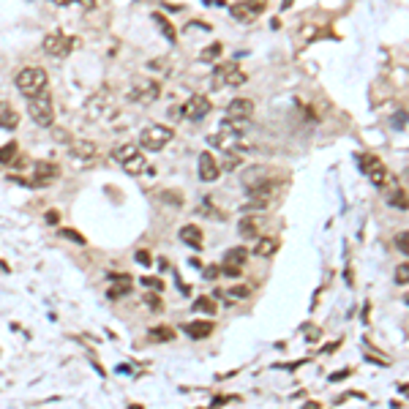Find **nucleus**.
<instances>
[{
    "instance_id": "5701e85b",
    "label": "nucleus",
    "mask_w": 409,
    "mask_h": 409,
    "mask_svg": "<svg viewBox=\"0 0 409 409\" xmlns=\"http://www.w3.org/2000/svg\"><path fill=\"white\" fill-rule=\"evenodd\" d=\"M153 19H156V25L161 28V33H164V39H167V42H175V39H178V33H175V28L170 25V19H164V17H158V14H156Z\"/></svg>"
},
{
    "instance_id": "b1692460",
    "label": "nucleus",
    "mask_w": 409,
    "mask_h": 409,
    "mask_svg": "<svg viewBox=\"0 0 409 409\" xmlns=\"http://www.w3.org/2000/svg\"><path fill=\"white\" fill-rule=\"evenodd\" d=\"M150 338H153V341H172L175 333H172L167 325H161V327H150Z\"/></svg>"
},
{
    "instance_id": "412c9836",
    "label": "nucleus",
    "mask_w": 409,
    "mask_h": 409,
    "mask_svg": "<svg viewBox=\"0 0 409 409\" xmlns=\"http://www.w3.org/2000/svg\"><path fill=\"white\" fill-rule=\"evenodd\" d=\"M71 153L80 158H93L96 156V145L93 142H71Z\"/></svg>"
},
{
    "instance_id": "6e6552de",
    "label": "nucleus",
    "mask_w": 409,
    "mask_h": 409,
    "mask_svg": "<svg viewBox=\"0 0 409 409\" xmlns=\"http://www.w3.org/2000/svg\"><path fill=\"white\" fill-rule=\"evenodd\" d=\"M251 115H254V101H251V98H235V101H229L227 120H240V123H246Z\"/></svg>"
},
{
    "instance_id": "4be33fe9",
    "label": "nucleus",
    "mask_w": 409,
    "mask_h": 409,
    "mask_svg": "<svg viewBox=\"0 0 409 409\" xmlns=\"http://www.w3.org/2000/svg\"><path fill=\"white\" fill-rule=\"evenodd\" d=\"M275 248H278V240L275 237H262L254 251H257V257H271V254H275Z\"/></svg>"
},
{
    "instance_id": "ddd939ff",
    "label": "nucleus",
    "mask_w": 409,
    "mask_h": 409,
    "mask_svg": "<svg viewBox=\"0 0 409 409\" xmlns=\"http://www.w3.org/2000/svg\"><path fill=\"white\" fill-rule=\"evenodd\" d=\"M181 240L188 243L191 248H202V246H205V235H202V229L197 227V224H185V227L181 229Z\"/></svg>"
},
{
    "instance_id": "a878e982",
    "label": "nucleus",
    "mask_w": 409,
    "mask_h": 409,
    "mask_svg": "<svg viewBox=\"0 0 409 409\" xmlns=\"http://www.w3.org/2000/svg\"><path fill=\"white\" fill-rule=\"evenodd\" d=\"M240 235H243V237H257V221H254V219L240 221Z\"/></svg>"
},
{
    "instance_id": "2f4dec72",
    "label": "nucleus",
    "mask_w": 409,
    "mask_h": 409,
    "mask_svg": "<svg viewBox=\"0 0 409 409\" xmlns=\"http://www.w3.org/2000/svg\"><path fill=\"white\" fill-rule=\"evenodd\" d=\"M396 246L401 248V254H407V251H409V246H407V232H401V235L396 237Z\"/></svg>"
},
{
    "instance_id": "bb28decb",
    "label": "nucleus",
    "mask_w": 409,
    "mask_h": 409,
    "mask_svg": "<svg viewBox=\"0 0 409 409\" xmlns=\"http://www.w3.org/2000/svg\"><path fill=\"white\" fill-rule=\"evenodd\" d=\"M194 309H197V311H205V314H216V306H213L210 298H199V300L194 303Z\"/></svg>"
},
{
    "instance_id": "cd10ccee",
    "label": "nucleus",
    "mask_w": 409,
    "mask_h": 409,
    "mask_svg": "<svg viewBox=\"0 0 409 409\" xmlns=\"http://www.w3.org/2000/svg\"><path fill=\"white\" fill-rule=\"evenodd\" d=\"M219 55H221V44L216 42V44H210L208 49H205V52H202V60H216Z\"/></svg>"
},
{
    "instance_id": "f8f14e48",
    "label": "nucleus",
    "mask_w": 409,
    "mask_h": 409,
    "mask_svg": "<svg viewBox=\"0 0 409 409\" xmlns=\"http://www.w3.org/2000/svg\"><path fill=\"white\" fill-rule=\"evenodd\" d=\"M199 178L205 183L219 181V164H216V158L210 153H202L199 156Z\"/></svg>"
},
{
    "instance_id": "393cba45",
    "label": "nucleus",
    "mask_w": 409,
    "mask_h": 409,
    "mask_svg": "<svg viewBox=\"0 0 409 409\" xmlns=\"http://www.w3.org/2000/svg\"><path fill=\"white\" fill-rule=\"evenodd\" d=\"M17 158V142H8L0 147V164H11Z\"/></svg>"
},
{
    "instance_id": "423d86ee",
    "label": "nucleus",
    "mask_w": 409,
    "mask_h": 409,
    "mask_svg": "<svg viewBox=\"0 0 409 409\" xmlns=\"http://www.w3.org/2000/svg\"><path fill=\"white\" fill-rule=\"evenodd\" d=\"M208 112H210V98H205V96H191L181 109V115H185L188 120H202V118H208Z\"/></svg>"
},
{
    "instance_id": "a211bd4d",
    "label": "nucleus",
    "mask_w": 409,
    "mask_h": 409,
    "mask_svg": "<svg viewBox=\"0 0 409 409\" xmlns=\"http://www.w3.org/2000/svg\"><path fill=\"white\" fill-rule=\"evenodd\" d=\"M388 202L404 210V208H407V191H404V188H399L396 183H390V191H388Z\"/></svg>"
},
{
    "instance_id": "39448f33",
    "label": "nucleus",
    "mask_w": 409,
    "mask_h": 409,
    "mask_svg": "<svg viewBox=\"0 0 409 409\" xmlns=\"http://www.w3.org/2000/svg\"><path fill=\"white\" fill-rule=\"evenodd\" d=\"M74 49V39L66 33H49L44 39V52L52 57H66Z\"/></svg>"
},
{
    "instance_id": "aec40b11",
    "label": "nucleus",
    "mask_w": 409,
    "mask_h": 409,
    "mask_svg": "<svg viewBox=\"0 0 409 409\" xmlns=\"http://www.w3.org/2000/svg\"><path fill=\"white\" fill-rule=\"evenodd\" d=\"M136 153H139V150H136L134 142H126V145H120V147L112 153V158H115L118 164H126V161H129L131 156H136Z\"/></svg>"
},
{
    "instance_id": "2eb2a0df",
    "label": "nucleus",
    "mask_w": 409,
    "mask_h": 409,
    "mask_svg": "<svg viewBox=\"0 0 409 409\" xmlns=\"http://www.w3.org/2000/svg\"><path fill=\"white\" fill-rule=\"evenodd\" d=\"M17 126H19V115L8 101H0V129H17Z\"/></svg>"
},
{
    "instance_id": "473e14b6",
    "label": "nucleus",
    "mask_w": 409,
    "mask_h": 409,
    "mask_svg": "<svg viewBox=\"0 0 409 409\" xmlns=\"http://www.w3.org/2000/svg\"><path fill=\"white\" fill-rule=\"evenodd\" d=\"M229 295L232 298H248V287H235V289H229Z\"/></svg>"
},
{
    "instance_id": "f03ea898",
    "label": "nucleus",
    "mask_w": 409,
    "mask_h": 409,
    "mask_svg": "<svg viewBox=\"0 0 409 409\" xmlns=\"http://www.w3.org/2000/svg\"><path fill=\"white\" fill-rule=\"evenodd\" d=\"M28 112H30V118H33L39 126L49 129V126L55 123V104H52V96H49V93H42V96H36V98H28Z\"/></svg>"
},
{
    "instance_id": "1a4fd4ad",
    "label": "nucleus",
    "mask_w": 409,
    "mask_h": 409,
    "mask_svg": "<svg viewBox=\"0 0 409 409\" xmlns=\"http://www.w3.org/2000/svg\"><path fill=\"white\" fill-rule=\"evenodd\" d=\"M246 248H229L227 254H224V265L219 268V271H224L227 275H240V271H243V265H246Z\"/></svg>"
},
{
    "instance_id": "c756f323",
    "label": "nucleus",
    "mask_w": 409,
    "mask_h": 409,
    "mask_svg": "<svg viewBox=\"0 0 409 409\" xmlns=\"http://www.w3.org/2000/svg\"><path fill=\"white\" fill-rule=\"evenodd\" d=\"M142 284H145V287H150V289H158V292L164 289V284H161V278H142Z\"/></svg>"
},
{
    "instance_id": "dca6fc26",
    "label": "nucleus",
    "mask_w": 409,
    "mask_h": 409,
    "mask_svg": "<svg viewBox=\"0 0 409 409\" xmlns=\"http://www.w3.org/2000/svg\"><path fill=\"white\" fill-rule=\"evenodd\" d=\"M185 333L191 338H208L213 333V322H191V325H185Z\"/></svg>"
},
{
    "instance_id": "6ab92c4d",
    "label": "nucleus",
    "mask_w": 409,
    "mask_h": 409,
    "mask_svg": "<svg viewBox=\"0 0 409 409\" xmlns=\"http://www.w3.org/2000/svg\"><path fill=\"white\" fill-rule=\"evenodd\" d=\"M123 170H126L129 175H139V172H145V170H147V161H145V156H142V153H136V156H131V158L123 164Z\"/></svg>"
},
{
    "instance_id": "7c9ffc66",
    "label": "nucleus",
    "mask_w": 409,
    "mask_h": 409,
    "mask_svg": "<svg viewBox=\"0 0 409 409\" xmlns=\"http://www.w3.org/2000/svg\"><path fill=\"white\" fill-rule=\"evenodd\" d=\"M63 235H66V237H71V240H77V246H85V237H82L80 232H74V229H66Z\"/></svg>"
},
{
    "instance_id": "72a5a7b5",
    "label": "nucleus",
    "mask_w": 409,
    "mask_h": 409,
    "mask_svg": "<svg viewBox=\"0 0 409 409\" xmlns=\"http://www.w3.org/2000/svg\"><path fill=\"white\" fill-rule=\"evenodd\" d=\"M136 260H139L142 265H150V254H147V251H136Z\"/></svg>"
},
{
    "instance_id": "7ed1b4c3",
    "label": "nucleus",
    "mask_w": 409,
    "mask_h": 409,
    "mask_svg": "<svg viewBox=\"0 0 409 409\" xmlns=\"http://www.w3.org/2000/svg\"><path fill=\"white\" fill-rule=\"evenodd\" d=\"M172 136L175 134H172L170 126H158V123H156V126H147V129L139 134V145H142L145 150H153V153H156V150L167 147V145L172 142Z\"/></svg>"
},
{
    "instance_id": "f3484780",
    "label": "nucleus",
    "mask_w": 409,
    "mask_h": 409,
    "mask_svg": "<svg viewBox=\"0 0 409 409\" xmlns=\"http://www.w3.org/2000/svg\"><path fill=\"white\" fill-rule=\"evenodd\" d=\"M131 275H118L115 278V284H112V289H109V298H120V295H126V292H131Z\"/></svg>"
},
{
    "instance_id": "f704fd0d",
    "label": "nucleus",
    "mask_w": 409,
    "mask_h": 409,
    "mask_svg": "<svg viewBox=\"0 0 409 409\" xmlns=\"http://www.w3.org/2000/svg\"><path fill=\"white\" fill-rule=\"evenodd\" d=\"M407 265H401V268H399V281H401V284H407Z\"/></svg>"
},
{
    "instance_id": "f257e3e1",
    "label": "nucleus",
    "mask_w": 409,
    "mask_h": 409,
    "mask_svg": "<svg viewBox=\"0 0 409 409\" xmlns=\"http://www.w3.org/2000/svg\"><path fill=\"white\" fill-rule=\"evenodd\" d=\"M46 71L39 66H25L19 74H17V91L22 93L25 98H36L46 93Z\"/></svg>"
},
{
    "instance_id": "9b49d317",
    "label": "nucleus",
    "mask_w": 409,
    "mask_h": 409,
    "mask_svg": "<svg viewBox=\"0 0 409 409\" xmlns=\"http://www.w3.org/2000/svg\"><path fill=\"white\" fill-rule=\"evenodd\" d=\"M219 80L224 85H232V88H240L246 82V71L237 66V63H227L224 69H219Z\"/></svg>"
},
{
    "instance_id": "0eeeda50",
    "label": "nucleus",
    "mask_w": 409,
    "mask_h": 409,
    "mask_svg": "<svg viewBox=\"0 0 409 409\" xmlns=\"http://www.w3.org/2000/svg\"><path fill=\"white\" fill-rule=\"evenodd\" d=\"M129 96L134 101H139V104H150V101L158 98V82H153V80H136Z\"/></svg>"
},
{
    "instance_id": "20e7f679",
    "label": "nucleus",
    "mask_w": 409,
    "mask_h": 409,
    "mask_svg": "<svg viewBox=\"0 0 409 409\" xmlns=\"http://www.w3.org/2000/svg\"><path fill=\"white\" fill-rule=\"evenodd\" d=\"M358 167H361V172H363L365 178H371L376 185H388V170H385V164H382L376 156H365V153H361V156H358Z\"/></svg>"
},
{
    "instance_id": "c85d7f7f",
    "label": "nucleus",
    "mask_w": 409,
    "mask_h": 409,
    "mask_svg": "<svg viewBox=\"0 0 409 409\" xmlns=\"http://www.w3.org/2000/svg\"><path fill=\"white\" fill-rule=\"evenodd\" d=\"M145 303L150 306V311H161V298H156V295H147V298H145Z\"/></svg>"
},
{
    "instance_id": "9d476101",
    "label": "nucleus",
    "mask_w": 409,
    "mask_h": 409,
    "mask_svg": "<svg viewBox=\"0 0 409 409\" xmlns=\"http://www.w3.org/2000/svg\"><path fill=\"white\" fill-rule=\"evenodd\" d=\"M229 11H232V17H235V19L248 22V19H254L257 14H262V11H265V3H262V0H254V3H235Z\"/></svg>"
},
{
    "instance_id": "4468645a",
    "label": "nucleus",
    "mask_w": 409,
    "mask_h": 409,
    "mask_svg": "<svg viewBox=\"0 0 409 409\" xmlns=\"http://www.w3.org/2000/svg\"><path fill=\"white\" fill-rule=\"evenodd\" d=\"M57 175H60V170H57V164H49V161H39L36 164V185H44V183H52L57 181Z\"/></svg>"
},
{
    "instance_id": "c9c22d12",
    "label": "nucleus",
    "mask_w": 409,
    "mask_h": 409,
    "mask_svg": "<svg viewBox=\"0 0 409 409\" xmlns=\"http://www.w3.org/2000/svg\"><path fill=\"white\" fill-rule=\"evenodd\" d=\"M219 268H208V271H205V278H216V275H219Z\"/></svg>"
}]
</instances>
